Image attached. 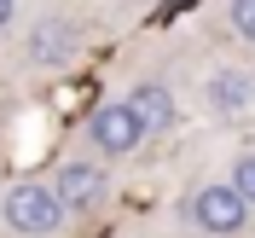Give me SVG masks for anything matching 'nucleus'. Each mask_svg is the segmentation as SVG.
Listing matches in <instances>:
<instances>
[{
	"instance_id": "nucleus-4",
	"label": "nucleus",
	"mask_w": 255,
	"mask_h": 238,
	"mask_svg": "<svg viewBox=\"0 0 255 238\" xmlns=\"http://www.w3.org/2000/svg\"><path fill=\"white\" fill-rule=\"evenodd\" d=\"M29 64H41V70H64V64H76L81 52V23H70V17H41L29 29Z\"/></svg>"
},
{
	"instance_id": "nucleus-11",
	"label": "nucleus",
	"mask_w": 255,
	"mask_h": 238,
	"mask_svg": "<svg viewBox=\"0 0 255 238\" xmlns=\"http://www.w3.org/2000/svg\"><path fill=\"white\" fill-rule=\"evenodd\" d=\"M174 6H180V0H174Z\"/></svg>"
},
{
	"instance_id": "nucleus-3",
	"label": "nucleus",
	"mask_w": 255,
	"mask_h": 238,
	"mask_svg": "<svg viewBox=\"0 0 255 238\" xmlns=\"http://www.w3.org/2000/svg\"><path fill=\"white\" fill-rule=\"evenodd\" d=\"M87 140H93L105 157H128V151H139L145 122H139V111H133L128 99H111V105H99V111L87 116Z\"/></svg>"
},
{
	"instance_id": "nucleus-9",
	"label": "nucleus",
	"mask_w": 255,
	"mask_h": 238,
	"mask_svg": "<svg viewBox=\"0 0 255 238\" xmlns=\"http://www.w3.org/2000/svg\"><path fill=\"white\" fill-rule=\"evenodd\" d=\"M232 186L250 198V209H255V151H244L238 163H232Z\"/></svg>"
},
{
	"instance_id": "nucleus-5",
	"label": "nucleus",
	"mask_w": 255,
	"mask_h": 238,
	"mask_svg": "<svg viewBox=\"0 0 255 238\" xmlns=\"http://www.w3.org/2000/svg\"><path fill=\"white\" fill-rule=\"evenodd\" d=\"M52 192H58V204L76 209V215H81V209H99V198H105V169H99V163L70 157V163H58Z\"/></svg>"
},
{
	"instance_id": "nucleus-1",
	"label": "nucleus",
	"mask_w": 255,
	"mask_h": 238,
	"mask_svg": "<svg viewBox=\"0 0 255 238\" xmlns=\"http://www.w3.org/2000/svg\"><path fill=\"white\" fill-rule=\"evenodd\" d=\"M0 215H6V227L23 238H47L64 227V215L70 209L58 204V192L47 186V180H17V186H6V198H0Z\"/></svg>"
},
{
	"instance_id": "nucleus-10",
	"label": "nucleus",
	"mask_w": 255,
	"mask_h": 238,
	"mask_svg": "<svg viewBox=\"0 0 255 238\" xmlns=\"http://www.w3.org/2000/svg\"><path fill=\"white\" fill-rule=\"evenodd\" d=\"M12 17H17V0H0V29H6Z\"/></svg>"
},
{
	"instance_id": "nucleus-7",
	"label": "nucleus",
	"mask_w": 255,
	"mask_h": 238,
	"mask_svg": "<svg viewBox=\"0 0 255 238\" xmlns=\"http://www.w3.org/2000/svg\"><path fill=\"white\" fill-rule=\"evenodd\" d=\"M128 105L139 111V122H145V134H162V128H174V93L162 87V81H139L133 93H128Z\"/></svg>"
},
{
	"instance_id": "nucleus-6",
	"label": "nucleus",
	"mask_w": 255,
	"mask_h": 238,
	"mask_svg": "<svg viewBox=\"0 0 255 238\" xmlns=\"http://www.w3.org/2000/svg\"><path fill=\"white\" fill-rule=\"evenodd\" d=\"M255 105V76L250 70H215L209 76V111L215 116H244Z\"/></svg>"
},
{
	"instance_id": "nucleus-2",
	"label": "nucleus",
	"mask_w": 255,
	"mask_h": 238,
	"mask_svg": "<svg viewBox=\"0 0 255 238\" xmlns=\"http://www.w3.org/2000/svg\"><path fill=\"white\" fill-rule=\"evenodd\" d=\"M186 215L203 227L209 238H232V233H244V221H250V198H244L232 180H221V186H203V192H197Z\"/></svg>"
},
{
	"instance_id": "nucleus-8",
	"label": "nucleus",
	"mask_w": 255,
	"mask_h": 238,
	"mask_svg": "<svg viewBox=\"0 0 255 238\" xmlns=\"http://www.w3.org/2000/svg\"><path fill=\"white\" fill-rule=\"evenodd\" d=\"M226 17H232V29L255 47V0H232V6H226Z\"/></svg>"
}]
</instances>
